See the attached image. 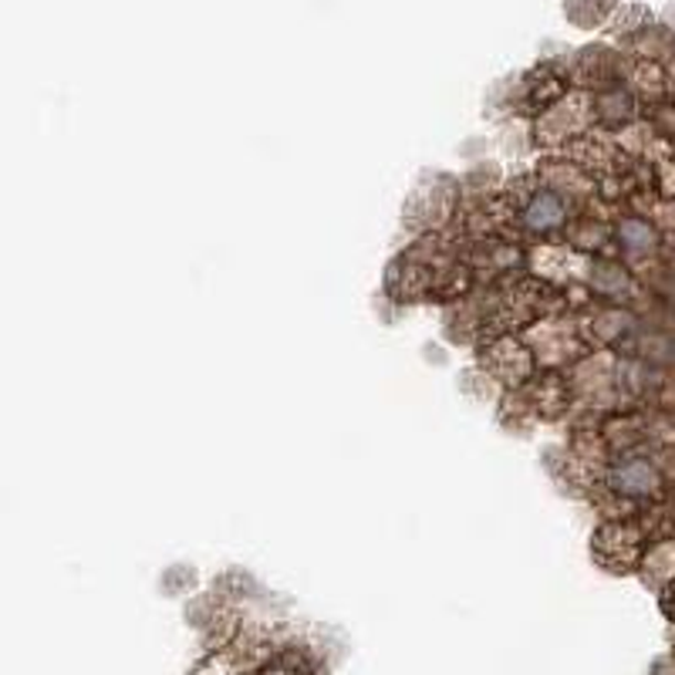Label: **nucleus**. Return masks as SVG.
Returning a JSON list of instances; mask_svg holds the SVG:
<instances>
[{
	"instance_id": "nucleus-4",
	"label": "nucleus",
	"mask_w": 675,
	"mask_h": 675,
	"mask_svg": "<svg viewBox=\"0 0 675 675\" xmlns=\"http://www.w3.org/2000/svg\"><path fill=\"white\" fill-rule=\"evenodd\" d=\"M619 243L632 257H639V254H652L658 247V233L642 217H622L619 220Z\"/></svg>"
},
{
	"instance_id": "nucleus-3",
	"label": "nucleus",
	"mask_w": 675,
	"mask_h": 675,
	"mask_svg": "<svg viewBox=\"0 0 675 675\" xmlns=\"http://www.w3.org/2000/svg\"><path fill=\"white\" fill-rule=\"evenodd\" d=\"M591 108H594V118L601 122V126H625V122L635 115V102H632V95L622 92V88L601 92V95L591 102Z\"/></svg>"
},
{
	"instance_id": "nucleus-2",
	"label": "nucleus",
	"mask_w": 675,
	"mask_h": 675,
	"mask_svg": "<svg viewBox=\"0 0 675 675\" xmlns=\"http://www.w3.org/2000/svg\"><path fill=\"white\" fill-rule=\"evenodd\" d=\"M520 226L530 230L534 236L561 233L568 226V200L550 187L534 190L520 207Z\"/></svg>"
},
{
	"instance_id": "nucleus-1",
	"label": "nucleus",
	"mask_w": 675,
	"mask_h": 675,
	"mask_svg": "<svg viewBox=\"0 0 675 675\" xmlns=\"http://www.w3.org/2000/svg\"><path fill=\"white\" fill-rule=\"evenodd\" d=\"M608 489L622 500H652L662 489V473L645 456H625L608 470Z\"/></svg>"
},
{
	"instance_id": "nucleus-5",
	"label": "nucleus",
	"mask_w": 675,
	"mask_h": 675,
	"mask_svg": "<svg viewBox=\"0 0 675 675\" xmlns=\"http://www.w3.org/2000/svg\"><path fill=\"white\" fill-rule=\"evenodd\" d=\"M591 284L601 291V294H611V297H622L629 291V274L622 264L615 261H598L591 264Z\"/></svg>"
}]
</instances>
